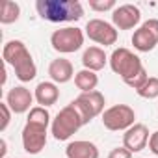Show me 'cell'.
<instances>
[{"label": "cell", "instance_id": "6da1fadb", "mask_svg": "<svg viewBox=\"0 0 158 158\" xmlns=\"http://www.w3.org/2000/svg\"><path fill=\"white\" fill-rule=\"evenodd\" d=\"M2 58H4V63L13 67L15 71V76L19 78L21 82H30L35 78L37 74V65L28 50V47L19 41V39H11L4 45L2 48Z\"/></svg>", "mask_w": 158, "mask_h": 158}, {"label": "cell", "instance_id": "7a4b0ae2", "mask_svg": "<svg viewBox=\"0 0 158 158\" xmlns=\"http://www.w3.org/2000/svg\"><path fill=\"white\" fill-rule=\"evenodd\" d=\"M35 10L48 23H74L84 17V8L78 0H37Z\"/></svg>", "mask_w": 158, "mask_h": 158}, {"label": "cell", "instance_id": "3957f363", "mask_svg": "<svg viewBox=\"0 0 158 158\" xmlns=\"http://www.w3.org/2000/svg\"><path fill=\"white\" fill-rule=\"evenodd\" d=\"M88 117L84 115V112L78 108V104L74 101H71L67 106H63L56 117L52 119L50 125V134L54 136V139L58 141H67L73 134H76L84 125H88Z\"/></svg>", "mask_w": 158, "mask_h": 158}, {"label": "cell", "instance_id": "277c9868", "mask_svg": "<svg viewBox=\"0 0 158 158\" xmlns=\"http://www.w3.org/2000/svg\"><path fill=\"white\" fill-rule=\"evenodd\" d=\"M108 63H110L112 71H114L115 74H119V76H121V80H123L125 84H127V82H130L136 74H139V73H143V71H145V67H143V63H141L139 56H138V54H134L132 50L125 48V47L115 48V50L110 54Z\"/></svg>", "mask_w": 158, "mask_h": 158}, {"label": "cell", "instance_id": "5b68a950", "mask_svg": "<svg viewBox=\"0 0 158 158\" xmlns=\"http://www.w3.org/2000/svg\"><path fill=\"white\" fill-rule=\"evenodd\" d=\"M50 45L60 54H73L84 45V32L76 26H67L54 30L50 35Z\"/></svg>", "mask_w": 158, "mask_h": 158}, {"label": "cell", "instance_id": "8992f818", "mask_svg": "<svg viewBox=\"0 0 158 158\" xmlns=\"http://www.w3.org/2000/svg\"><path fill=\"white\" fill-rule=\"evenodd\" d=\"M102 125H104V128H108L112 132H119V130L125 132L132 125H136V112L128 104H114L104 110Z\"/></svg>", "mask_w": 158, "mask_h": 158}, {"label": "cell", "instance_id": "52a82bcc", "mask_svg": "<svg viewBox=\"0 0 158 158\" xmlns=\"http://www.w3.org/2000/svg\"><path fill=\"white\" fill-rule=\"evenodd\" d=\"M132 45L138 52H151L158 45V19H149L132 34Z\"/></svg>", "mask_w": 158, "mask_h": 158}, {"label": "cell", "instance_id": "ba28073f", "mask_svg": "<svg viewBox=\"0 0 158 158\" xmlns=\"http://www.w3.org/2000/svg\"><path fill=\"white\" fill-rule=\"evenodd\" d=\"M86 35L95 41L97 45H102V47H110V45H115L119 34H117V28L112 24V23H106L102 19H91L88 21L86 24Z\"/></svg>", "mask_w": 158, "mask_h": 158}, {"label": "cell", "instance_id": "9c48e42d", "mask_svg": "<svg viewBox=\"0 0 158 158\" xmlns=\"http://www.w3.org/2000/svg\"><path fill=\"white\" fill-rule=\"evenodd\" d=\"M47 127H39V125H32L26 123L23 132H21V139H23V149L28 154H39L45 145H47Z\"/></svg>", "mask_w": 158, "mask_h": 158}, {"label": "cell", "instance_id": "30bf717a", "mask_svg": "<svg viewBox=\"0 0 158 158\" xmlns=\"http://www.w3.org/2000/svg\"><path fill=\"white\" fill-rule=\"evenodd\" d=\"M139 21H141V11L134 4H123L112 11V24L117 30H132L139 24Z\"/></svg>", "mask_w": 158, "mask_h": 158}, {"label": "cell", "instance_id": "8fae6325", "mask_svg": "<svg viewBox=\"0 0 158 158\" xmlns=\"http://www.w3.org/2000/svg\"><path fill=\"white\" fill-rule=\"evenodd\" d=\"M74 102L78 104V108L84 112V115L88 117V121H91L97 115H102L104 114L106 101H104V95L101 91H97V89L95 91H89V93H80V95L74 99Z\"/></svg>", "mask_w": 158, "mask_h": 158}, {"label": "cell", "instance_id": "7c38bea8", "mask_svg": "<svg viewBox=\"0 0 158 158\" xmlns=\"http://www.w3.org/2000/svg\"><path fill=\"white\" fill-rule=\"evenodd\" d=\"M34 93L28 89V88H24V86H15V88H11L10 91H8V95H6V104L11 108V112L13 114H26V112H30L34 106H32V102H34Z\"/></svg>", "mask_w": 158, "mask_h": 158}, {"label": "cell", "instance_id": "4fadbf2b", "mask_svg": "<svg viewBox=\"0 0 158 158\" xmlns=\"http://www.w3.org/2000/svg\"><path fill=\"white\" fill-rule=\"evenodd\" d=\"M149 138H151L149 128L143 123H136L128 130H125V134H123V147L128 149L132 154L139 152V151H143L149 145Z\"/></svg>", "mask_w": 158, "mask_h": 158}, {"label": "cell", "instance_id": "5bb4252c", "mask_svg": "<svg viewBox=\"0 0 158 158\" xmlns=\"http://www.w3.org/2000/svg\"><path fill=\"white\" fill-rule=\"evenodd\" d=\"M74 67L69 60L65 58H56L50 61L48 65V76H50V82L54 84H67L69 80L74 78Z\"/></svg>", "mask_w": 158, "mask_h": 158}, {"label": "cell", "instance_id": "9a60e30c", "mask_svg": "<svg viewBox=\"0 0 158 158\" xmlns=\"http://www.w3.org/2000/svg\"><path fill=\"white\" fill-rule=\"evenodd\" d=\"M67 158H99V147L88 139H74L65 147Z\"/></svg>", "mask_w": 158, "mask_h": 158}, {"label": "cell", "instance_id": "2e32d148", "mask_svg": "<svg viewBox=\"0 0 158 158\" xmlns=\"http://www.w3.org/2000/svg\"><path fill=\"white\" fill-rule=\"evenodd\" d=\"M34 97H35V102L43 108H48L52 104L58 102L60 99V89H58V84L54 82H39L34 89Z\"/></svg>", "mask_w": 158, "mask_h": 158}, {"label": "cell", "instance_id": "e0dca14e", "mask_svg": "<svg viewBox=\"0 0 158 158\" xmlns=\"http://www.w3.org/2000/svg\"><path fill=\"white\" fill-rule=\"evenodd\" d=\"M108 60L110 58L106 56L104 48H101V47H88L84 50V54H82V65H84V69L93 71V73L104 69V65L108 63Z\"/></svg>", "mask_w": 158, "mask_h": 158}, {"label": "cell", "instance_id": "ac0fdd59", "mask_svg": "<svg viewBox=\"0 0 158 158\" xmlns=\"http://www.w3.org/2000/svg\"><path fill=\"white\" fill-rule=\"evenodd\" d=\"M74 86L80 89L82 93H89V91H95V88L99 86V76L97 73L93 71H88V69H82L74 74Z\"/></svg>", "mask_w": 158, "mask_h": 158}, {"label": "cell", "instance_id": "d6986e66", "mask_svg": "<svg viewBox=\"0 0 158 158\" xmlns=\"http://www.w3.org/2000/svg\"><path fill=\"white\" fill-rule=\"evenodd\" d=\"M26 123H32V125H39V127H50L52 125V119H50V114L47 108L43 106H34L30 112H28V117H26Z\"/></svg>", "mask_w": 158, "mask_h": 158}, {"label": "cell", "instance_id": "ffe728a7", "mask_svg": "<svg viewBox=\"0 0 158 158\" xmlns=\"http://www.w3.org/2000/svg\"><path fill=\"white\" fill-rule=\"evenodd\" d=\"M21 15V6L17 2H11V0H6L2 2V11H0V23L2 24H11L19 19Z\"/></svg>", "mask_w": 158, "mask_h": 158}, {"label": "cell", "instance_id": "44dd1931", "mask_svg": "<svg viewBox=\"0 0 158 158\" xmlns=\"http://www.w3.org/2000/svg\"><path fill=\"white\" fill-rule=\"evenodd\" d=\"M141 99H147V101H152V99H158V76H149L147 82L136 91Z\"/></svg>", "mask_w": 158, "mask_h": 158}, {"label": "cell", "instance_id": "7402d4cb", "mask_svg": "<svg viewBox=\"0 0 158 158\" xmlns=\"http://www.w3.org/2000/svg\"><path fill=\"white\" fill-rule=\"evenodd\" d=\"M89 8L93 11H114L115 6V0H89Z\"/></svg>", "mask_w": 158, "mask_h": 158}, {"label": "cell", "instance_id": "603a6c76", "mask_svg": "<svg viewBox=\"0 0 158 158\" xmlns=\"http://www.w3.org/2000/svg\"><path fill=\"white\" fill-rule=\"evenodd\" d=\"M0 112H2V123H0V132H4L8 127H10V121H11V108L6 104V102H0Z\"/></svg>", "mask_w": 158, "mask_h": 158}, {"label": "cell", "instance_id": "cb8c5ba5", "mask_svg": "<svg viewBox=\"0 0 158 158\" xmlns=\"http://www.w3.org/2000/svg\"><path fill=\"white\" fill-rule=\"evenodd\" d=\"M108 158H132V152L125 147H115V149L110 151Z\"/></svg>", "mask_w": 158, "mask_h": 158}, {"label": "cell", "instance_id": "d4e9b609", "mask_svg": "<svg viewBox=\"0 0 158 158\" xmlns=\"http://www.w3.org/2000/svg\"><path fill=\"white\" fill-rule=\"evenodd\" d=\"M149 149H151L152 154L158 156V130L151 134V138H149Z\"/></svg>", "mask_w": 158, "mask_h": 158}, {"label": "cell", "instance_id": "484cf974", "mask_svg": "<svg viewBox=\"0 0 158 158\" xmlns=\"http://www.w3.org/2000/svg\"><path fill=\"white\" fill-rule=\"evenodd\" d=\"M0 145H2V154H0V158H4L6 156V151H8V145H6V139L0 141Z\"/></svg>", "mask_w": 158, "mask_h": 158}]
</instances>
